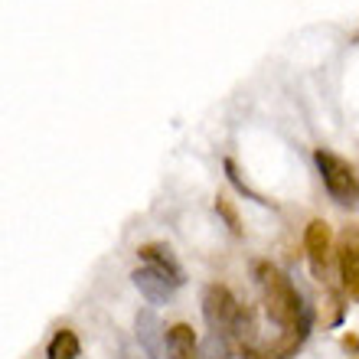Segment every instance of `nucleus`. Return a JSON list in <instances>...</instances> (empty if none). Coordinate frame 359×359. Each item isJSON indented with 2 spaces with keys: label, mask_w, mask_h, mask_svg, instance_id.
I'll use <instances>...</instances> for the list:
<instances>
[{
  "label": "nucleus",
  "mask_w": 359,
  "mask_h": 359,
  "mask_svg": "<svg viewBox=\"0 0 359 359\" xmlns=\"http://www.w3.org/2000/svg\"><path fill=\"white\" fill-rule=\"evenodd\" d=\"M255 284L262 291V304H265L268 320L278 323L281 333L313 320V311L297 297L291 278L284 271H278L271 262H255Z\"/></svg>",
  "instance_id": "1"
},
{
  "label": "nucleus",
  "mask_w": 359,
  "mask_h": 359,
  "mask_svg": "<svg viewBox=\"0 0 359 359\" xmlns=\"http://www.w3.org/2000/svg\"><path fill=\"white\" fill-rule=\"evenodd\" d=\"M203 317H206L209 330L222 337V340H236L242 350L252 346L255 333H252V313L236 301V294L226 284H209L203 291Z\"/></svg>",
  "instance_id": "2"
},
{
  "label": "nucleus",
  "mask_w": 359,
  "mask_h": 359,
  "mask_svg": "<svg viewBox=\"0 0 359 359\" xmlns=\"http://www.w3.org/2000/svg\"><path fill=\"white\" fill-rule=\"evenodd\" d=\"M313 161H317V170H320V180L330 199L337 206H346V209H356L359 206V180L353 173V167L343 157H337L333 151H317L313 154Z\"/></svg>",
  "instance_id": "3"
},
{
  "label": "nucleus",
  "mask_w": 359,
  "mask_h": 359,
  "mask_svg": "<svg viewBox=\"0 0 359 359\" xmlns=\"http://www.w3.org/2000/svg\"><path fill=\"white\" fill-rule=\"evenodd\" d=\"M337 262H340L343 287L353 301H359V229L346 226L337 238Z\"/></svg>",
  "instance_id": "4"
},
{
  "label": "nucleus",
  "mask_w": 359,
  "mask_h": 359,
  "mask_svg": "<svg viewBox=\"0 0 359 359\" xmlns=\"http://www.w3.org/2000/svg\"><path fill=\"white\" fill-rule=\"evenodd\" d=\"M330 226L323 222V219H313L307 232H304V248H307V262H311V271L317 278H327V262H330Z\"/></svg>",
  "instance_id": "5"
},
{
  "label": "nucleus",
  "mask_w": 359,
  "mask_h": 359,
  "mask_svg": "<svg viewBox=\"0 0 359 359\" xmlns=\"http://www.w3.org/2000/svg\"><path fill=\"white\" fill-rule=\"evenodd\" d=\"M134 327H137V343L141 350L151 359H167V330H163L161 317L154 311H137L134 317Z\"/></svg>",
  "instance_id": "6"
},
{
  "label": "nucleus",
  "mask_w": 359,
  "mask_h": 359,
  "mask_svg": "<svg viewBox=\"0 0 359 359\" xmlns=\"http://www.w3.org/2000/svg\"><path fill=\"white\" fill-rule=\"evenodd\" d=\"M137 255H141L144 265L154 268L157 274H163V278L173 281L177 287L187 281V271H183V265L177 262V255L170 252V245H163V242H147V245L137 248Z\"/></svg>",
  "instance_id": "7"
},
{
  "label": "nucleus",
  "mask_w": 359,
  "mask_h": 359,
  "mask_svg": "<svg viewBox=\"0 0 359 359\" xmlns=\"http://www.w3.org/2000/svg\"><path fill=\"white\" fill-rule=\"evenodd\" d=\"M131 281H134V287L147 297V304H167L173 297V291H177V284L173 281H167L163 274H157L154 268H137V271L131 274Z\"/></svg>",
  "instance_id": "8"
},
{
  "label": "nucleus",
  "mask_w": 359,
  "mask_h": 359,
  "mask_svg": "<svg viewBox=\"0 0 359 359\" xmlns=\"http://www.w3.org/2000/svg\"><path fill=\"white\" fill-rule=\"evenodd\" d=\"M167 359H203V343L189 323H173L167 330Z\"/></svg>",
  "instance_id": "9"
},
{
  "label": "nucleus",
  "mask_w": 359,
  "mask_h": 359,
  "mask_svg": "<svg viewBox=\"0 0 359 359\" xmlns=\"http://www.w3.org/2000/svg\"><path fill=\"white\" fill-rule=\"evenodd\" d=\"M79 356H82V346H79V337L72 330H59L49 340L46 359H79Z\"/></svg>",
  "instance_id": "10"
},
{
  "label": "nucleus",
  "mask_w": 359,
  "mask_h": 359,
  "mask_svg": "<svg viewBox=\"0 0 359 359\" xmlns=\"http://www.w3.org/2000/svg\"><path fill=\"white\" fill-rule=\"evenodd\" d=\"M203 359H232L229 353V340L216 337V333H209L206 340H203Z\"/></svg>",
  "instance_id": "11"
},
{
  "label": "nucleus",
  "mask_w": 359,
  "mask_h": 359,
  "mask_svg": "<svg viewBox=\"0 0 359 359\" xmlns=\"http://www.w3.org/2000/svg\"><path fill=\"white\" fill-rule=\"evenodd\" d=\"M216 212L226 219V226H229V232H232V236H242V222H238V212L232 209V203H229V199H222V196L216 199Z\"/></svg>",
  "instance_id": "12"
},
{
  "label": "nucleus",
  "mask_w": 359,
  "mask_h": 359,
  "mask_svg": "<svg viewBox=\"0 0 359 359\" xmlns=\"http://www.w3.org/2000/svg\"><path fill=\"white\" fill-rule=\"evenodd\" d=\"M222 167H226L229 180H232V183H236V189H238V193H245V196H248V199H255V203H262V206H268V199H262V196H258V193H255V189L248 187L245 180L238 177V170H236V163H232V161H226V163H222Z\"/></svg>",
  "instance_id": "13"
},
{
  "label": "nucleus",
  "mask_w": 359,
  "mask_h": 359,
  "mask_svg": "<svg viewBox=\"0 0 359 359\" xmlns=\"http://www.w3.org/2000/svg\"><path fill=\"white\" fill-rule=\"evenodd\" d=\"M343 346H346V350H359V340L356 337H343Z\"/></svg>",
  "instance_id": "14"
}]
</instances>
